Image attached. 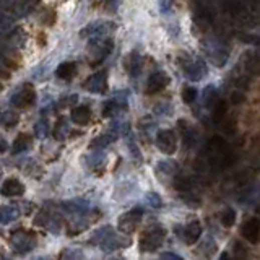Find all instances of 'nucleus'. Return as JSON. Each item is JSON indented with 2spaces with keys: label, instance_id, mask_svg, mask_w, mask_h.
<instances>
[{
  "label": "nucleus",
  "instance_id": "obj_1",
  "mask_svg": "<svg viewBox=\"0 0 260 260\" xmlns=\"http://www.w3.org/2000/svg\"><path fill=\"white\" fill-rule=\"evenodd\" d=\"M166 236V231L161 226H153L148 231L143 232V236L140 239V249L143 252H155L156 249L161 247V244Z\"/></svg>",
  "mask_w": 260,
  "mask_h": 260
},
{
  "label": "nucleus",
  "instance_id": "obj_2",
  "mask_svg": "<svg viewBox=\"0 0 260 260\" xmlns=\"http://www.w3.org/2000/svg\"><path fill=\"white\" fill-rule=\"evenodd\" d=\"M12 247L15 249L18 254H28L34 247H36V237L31 232L26 231H17L12 236Z\"/></svg>",
  "mask_w": 260,
  "mask_h": 260
},
{
  "label": "nucleus",
  "instance_id": "obj_3",
  "mask_svg": "<svg viewBox=\"0 0 260 260\" xmlns=\"http://www.w3.org/2000/svg\"><path fill=\"white\" fill-rule=\"evenodd\" d=\"M36 101V91L31 83H26L23 86H20L17 93L12 96V104L15 107H26V106H31L33 102Z\"/></svg>",
  "mask_w": 260,
  "mask_h": 260
},
{
  "label": "nucleus",
  "instance_id": "obj_4",
  "mask_svg": "<svg viewBox=\"0 0 260 260\" xmlns=\"http://www.w3.org/2000/svg\"><path fill=\"white\" fill-rule=\"evenodd\" d=\"M112 30H114V25L111 22H93L90 25H86L85 28L80 31V36L98 39V38H104L106 34H109Z\"/></svg>",
  "mask_w": 260,
  "mask_h": 260
},
{
  "label": "nucleus",
  "instance_id": "obj_5",
  "mask_svg": "<svg viewBox=\"0 0 260 260\" xmlns=\"http://www.w3.org/2000/svg\"><path fill=\"white\" fill-rule=\"evenodd\" d=\"M156 145L164 155H174L177 150L176 134L169 128H163L156 134Z\"/></svg>",
  "mask_w": 260,
  "mask_h": 260
},
{
  "label": "nucleus",
  "instance_id": "obj_6",
  "mask_svg": "<svg viewBox=\"0 0 260 260\" xmlns=\"http://www.w3.org/2000/svg\"><path fill=\"white\" fill-rule=\"evenodd\" d=\"M142 216H143V210L142 208H134L124 213L120 218H119V228L122 232H132L137 226H139V223L142 221Z\"/></svg>",
  "mask_w": 260,
  "mask_h": 260
},
{
  "label": "nucleus",
  "instance_id": "obj_7",
  "mask_svg": "<svg viewBox=\"0 0 260 260\" xmlns=\"http://www.w3.org/2000/svg\"><path fill=\"white\" fill-rule=\"evenodd\" d=\"M112 51V41L111 39H104V38H98L93 39L90 44V52L94 54V64H101L109 54Z\"/></svg>",
  "mask_w": 260,
  "mask_h": 260
},
{
  "label": "nucleus",
  "instance_id": "obj_8",
  "mask_svg": "<svg viewBox=\"0 0 260 260\" xmlns=\"http://www.w3.org/2000/svg\"><path fill=\"white\" fill-rule=\"evenodd\" d=\"M107 86V75L104 70H101L98 73L91 75L90 78L85 81V88L91 93H104Z\"/></svg>",
  "mask_w": 260,
  "mask_h": 260
},
{
  "label": "nucleus",
  "instance_id": "obj_9",
  "mask_svg": "<svg viewBox=\"0 0 260 260\" xmlns=\"http://www.w3.org/2000/svg\"><path fill=\"white\" fill-rule=\"evenodd\" d=\"M241 234L247 239L249 242L257 244L260 239V220L258 218H250L241 228Z\"/></svg>",
  "mask_w": 260,
  "mask_h": 260
},
{
  "label": "nucleus",
  "instance_id": "obj_10",
  "mask_svg": "<svg viewBox=\"0 0 260 260\" xmlns=\"http://www.w3.org/2000/svg\"><path fill=\"white\" fill-rule=\"evenodd\" d=\"M184 70H186V75L192 80V81H198L205 77L207 73V67H205L203 60H187L186 65H184Z\"/></svg>",
  "mask_w": 260,
  "mask_h": 260
},
{
  "label": "nucleus",
  "instance_id": "obj_11",
  "mask_svg": "<svg viewBox=\"0 0 260 260\" xmlns=\"http://www.w3.org/2000/svg\"><path fill=\"white\" fill-rule=\"evenodd\" d=\"M200 236H202V224H200V221L189 223L187 226H184V229L181 232L182 241L186 242L187 245L195 244L198 239H200Z\"/></svg>",
  "mask_w": 260,
  "mask_h": 260
},
{
  "label": "nucleus",
  "instance_id": "obj_12",
  "mask_svg": "<svg viewBox=\"0 0 260 260\" xmlns=\"http://www.w3.org/2000/svg\"><path fill=\"white\" fill-rule=\"evenodd\" d=\"M25 192V186L15 177H10V179H5L2 187H0V194L4 197H20Z\"/></svg>",
  "mask_w": 260,
  "mask_h": 260
},
{
  "label": "nucleus",
  "instance_id": "obj_13",
  "mask_svg": "<svg viewBox=\"0 0 260 260\" xmlns=\"http://www.w3.org/2000/svg\"><path fill=\"white\" fill-rule=\"evenodd\" d=\"M169 77L164 72H155L148 77V93H158L168 86Z\"/></svg>",
  "mask_w": 260,
  "mask_h": 260
},
{
  "label": "nucleus",
  "instance_id": "obj_14",
  "mask_svg": "<svg viewBox=\"0 0 260 260\" xmlns=\"http://www.w3.org/2000/svg\"><path fill=\"white\" fill-rule=\"evenodd\" d=\"M5 41L12 49H22L26 41V33L22 26H17V28H13V31L9 33V36L5 38Z\"/></svg>",
  "mask_w": 260,
  "mask_h": 260
},
{
  "label": "nucleus",
  "instance_id": "obj_15",
  "mask_svg": "<svg viewBox=\"0 0 260 260\" xmlns=\"http://www.w3.org/2000/svg\"><path fill=\"white\" fill-rule=\"evenodd\" d=\"M124 245H128V239H122V236H115L114 231H112L111 234H109L104 241L99 244V247L104 252H111V250L124 247Z\"/></svg>",
  "mask_w": 260,
  "mask_h": 260
},
{
  "label": "nucleus",
  "instance_id": "obj_16",
  "mask_svg": "<svg viewBox=\"0 0 260 260\" xmlns=\"http://www.w3.org/2000/svg\"><path fill=\"white\" fill-rule=\"evenodd\" d=\"M91 119V111L88 106H78L72 111V120L77 125H86Z\"/></svg>",
  "mask_w": 260,
  "mask_h": 260
},
{
  "label": "nucleus",
  "instance_id": "obj_17",
  "mask_svg": "<svg viewBox=\"0 0 260 260\" xmlns=\"http://www.w3.org/2000/svg\"><path fill=\"white\" fill-rule=\"evenodd\" d=\"M242 62H244L245 72H249V73H258L260 72V57H258V54L255 51L245 52Z\"/></svg>",
  "mask_w": 260,
  "mask_h": 260
},
{
  "label": "nucleus",
  "instance_id": "obj_18",
  "mask_svg": "<svg viewBox=\"0 0 260 260\" xmlns=\"http://www.w3.org/2000/svg\"><path fill=\"white\" fill-rule=\"evenodd\" d=\"M38 2L39 0H18L13 13H15L17 18H22V17L28 15V13H31L34 9H36Z\"/></svg>",
  "mask_w": 260,
  "mask_h": 260
},
{
  "label": "nucleus",
  "instance_id": "obj_19",
  "mask_svg": "<svg viewBox=\"0 0 260 260\" xmlns=\"http://www.w3.org/2000/svg\"><path fill=\"white\" fill-rule=\"evenodd\" d=\"M210 59L216 67H221L228 60V51L223 49V46H213V49H208Z\"/></svg>",
  "mask_w": 260,
  "mask_h": 260
},
{
  "label": "nucleus",
  "instance_id": "obj_20",
  "mask_svg": "<svg viewBox=\"0 0 260 260\" xmlns=\"http://www.w3.org/2000/svg\"><path fill=\"white\" fill-rule=\"evenodd\" d=\"M125 107H127L125 101L120 102L117 99H111L106 102L104 107H102V115H104V117H112V115L120 112V109H125Z\"/></svg>",
  "mask_w": 260,
  "mask_h": 260
},
{
  "label": "nucleus",
  "instance_id": "obj_21",
  "mask_svg": "<svg viewBox=\"0 0 260 260\" xmlns=\"http://www.w3.org/2000/svg\"><path fill=\"white\" fill-rule=\"evenodd\" d=\"M77 73V64L75 62H62L56 70V75L62 80H70Z\"/></svg>",
  "mask_w": 260,
  "mask_h": 260
},
{
  "label": "nucleus",
  "instance_id": "obj_22",
  "mask_svg": "<svg viewBox=\"0 0 260 260\" xmlns=\"http://www.w3.org/2000/svg\"><path fill=\"white\" fill-rule=\"evenodd\" d=\"M31 147V137L30 135H18L17 137V140L13 142V145H12V153L13 155H18V153H23L26 152Z\"/></svg>",
  "mask_w": 260,
  "mask_h": 260
},
{
  "label": "nucleus",
  "instance_id": "obj_23",
  "mask_svg": "<svg viewBox=\"0 0 260 260\" xmlns=\"http://www.w3.org/2000/svg\"><path fill=\"white\" fill-rule=\"evenodd\" d=\"M20 210L17 207H2L0 208V224H9L18 220Z\"/></svg>",
  "mask_w": 260,
  "mask_h": 260
},
{
  "label": "nucleus",
  "instance_id": "obj_24",
  "mask_svg": "<svg viewBox=\"0 0 260 260\" xmlns=\"http://www.w3.org/2000/svg\"><path fill=\"white\" fill-rule=\"evenodd\" d=\"M62 207L68 211V213L83 215V213H86V210H88V202H85V200H70V202H65Z\"/></svg>",
  "mask_w": 260,
  "mask_h": 260
},
{
  "label": "nucleus",
  "instance_id": "obj_25",
  "mask_svg": "<svg viewBox=\"0 0 260 260\" xmlns=\"http://www.w3.org/2000/svg\"><path fill=\"white\" fill-rule=\"evenodd\" d=\"M203 101H205V106H207L208 109H213L216 106V102L220 101V98H218V91H216V88L213 85H210V86L205 88Z\"/></svg>",
  "mask_w": 260,
  "mask_h": 260
},
{
  "label": "nucleus",
  "instance_id": "obj_26",
  "mask_svg": "<svg viewBox=\"0 0 260 260\" xmlns=\"http://www.w3.org/2000/svg\"><path fill=\"white\" fill-rule=\"evenodd\" d=\"M17 17L13 15L12 12L0 10V31H9L13 28V23H15Z\"/></svg>",
  "mask_w": 260,
  "mask_h": 260
},
{
  "label": "nucleus",
  "instance_id": "obj_27",
  "mask_svg": "<svg viewBox=\"0 0 260 260\" xmlns=\"http://www.w3.org/2000/svg\"><path fill=\"white\" fill-rule=\"evenodd\" d=\"M115 137H117V134H112V132L99 135L91 142V148H106L107 145H111V143L115 140Z\"/></svg>",
  "mask_w": 260,
  "mask_h": 260
},
{
  "label": "nucleus",
  "instance_id": "obj_28",
  "mask_svg": "<svg viewBox=\"0 0 260 260\" xmlns=\"http://www.w3.org/2000/svg\"><path fill=\"white\" fill-rule=\"evenodd\" d=\"M142 70V59L137 52L130 54V60H128V72L132 77H139V73Z\"/></svg>",
  "mask_w": 260,
  "mask_h": 260
},
{
  "label": "nucleus",
  "instance_id": "obj_29",
  "mask_svg": "<svg viewBox=\"0 0 260 260\" xmlns=\"http://www.w3.org/2000/svg\"><path fill=\"white\" fill-rule=\"evenodd\" d=\"M111 232H112V228H111V226H102V228H99L98 231H94L93 237L90 239V244H96V245H99L109 234H111Z\"/></svg>",
  "mask_w": 260,
  "mask_h": 260
},
{
  "label": "nucleus",
  "instance_id": "obj_30",
  "mask_svg": "<svg viewBox=\"0 0 260 260\" xmlns=\"http://www.w3.org/2000/svg\"><path fill=\"white\" fill-rule=\"evenodd\" d=\"M174 187L179 190V192H190L194 187V182L192 179H189V177H176L174 181Z\"/></svg>",
  "mask_w": 260,
  "mask_h": 260
},
{
  "label": "nucleus",
  "instance_id": "obj_31",
  "mask_svg": "<svg viewBox=\"0 0 260 260\" xmlns=\"http://www.w3.org/2000/svg\"><path fill=\"white\" fill-rule=\"evenodd\" d=\"M221 224L224 228H231L232 224L236 223V211L232 210V208H226V210H223V213H221Z\"/></svg>",
  "mask_w": 260,
  "mask_h": 260
},
{
  "label": "nucleus",
  "instance_id": "obj_32",
  "mask_svg": "<svg viewBox=\"0 0 260 260\" xmlns=\"http://www.w3.org/2000/svg\"><path fill=\"white\" fill-rule=\"evenodd\" d=\"M67 134H68L67 122H65V119H60L56 124V127H54V137H56L57 140H64L67 137Z\"/></svg>",
  "mask_w": 260,
  "mask_h": 260
},
{
  "label": "nucleus",
  "instance_id": "obj_33",
  "mask_svg": "<svg viewBox=\"0 0 260 260\" xmlns=\"http://www.w3.org/2000/svg\"><path fill=\"white\" fill-rule=\"evenodd\" d=\"M60 260H85V255L80 249H65L60 255Z\"/></svg>",
  "mask_w": 260,
  "mask_h": 260
},
{
  "label": "nucleus",
  "instance_id": "obj_34",
  "mask_svg": "<svg viewBox=\"0 0 260 260\" xmlns=\"http://www.w3.org/2000/svg\"><path fill=\"white\" fill-rule=\"evenodd\" d=\"M197 139H198V135H197L195 130L190 128V127H186V130H184V145L192 148L197 143Z\"/></svg>",
  "mask_w": 260,
  "mask_h": 260
},
{
  "label": "nucleus",
  "instance_id": "obj_35",
  "mask_svg": "<svg viewBox=\"0 0 260 260\" xmlns=\"http://www.w3.org/2000/svg\"><path fill=\"white\" fill-rule=\"evenodd\" d=\"M197 96H198V93L192 86H186L182 90V99L186 104H194V101H197Z\"/></svg>",
  "mask_w": 260,
  "mask_h": 260
},
{
  "label": "nucleus",
  "instance_id": "obj_36",
  "mask_svg": "<svg viewBox=\"0 0 260 260\" xmlns=\"http://www.w3.org/2000/svg\"><path fill=\"white\" fill-rule=\"evenodd\" d=\"M224 112H226V102L220 99V101L216 102V106L213 107V117H215V120L220 122L224 117Z\"/></svg>",
  "mask_w": 260,
  "mask_h": 260
},
{
  "label": "nucleus",
  "instance_id": "obj_37",
  "mask_svg": "<svg viewBox=\"0 0 260 260\" xmlns=\"http://www.w3.org/2000/svg\"><path fill=\"white\" fill-rule=\"evenodd\" d=\"M34 130H36V135L39 137V139H44V137L47 135V132H49V127H47V122L43 119V120H39L36 127H34Z\"/></svg>",
  "mask_w": 260,
  "mask_h": 260
},
{
  "label": "nucleus",
  "instance_id": "obj_38",
  "mask_svg": "<svg viewBox=\"0 0 260 260\" xmlns=\"http://www.w3.org/2000/svg\"><path fill=\"white\" fill-rule=\"evenodd\" d=\"M147 200H148V203L152 205V207H155V208H160L161 205H163V200H161V197L156 194V192H150V194H147Z\"/></svg>",
  "mask_w": 260,
  "mask_h": 260
},
{
  "label": "nucleus",
  "instance_id": "obj_39",
  "mask_svg": "<svg viewBox=\"0 0 260 260\" xmlns=\"http://www.w3.org/2000/svg\"><path fill=\"white\" fill-rule=\"evenodd\" d=\"M158 169L163 171V173H168V174H173L176 171V164L174 163H168V161H163L158 164Z\"/></svg>",
  "mask_w": 260,
  "mask_h": 260
},
{
  "label": "nucleus",
  "instance_id": "obj_40",
  "mask_svg": "<svg viewBox=\"0 0 260 260\" xmlns=\"http://www.w3.org/2000/svg\"><path fill=\"white\" fill-rule=\"evenodd\" d=\"M13 122H17V119L13 117L12 112H2V114H0V124H4V125H12Z\"/></svg>",
  "mask_w": 260,
  "mask_h": 260
},
{
  "label": "nucleus",
  "instance_id": "obj_41",
  "mask_svg": "<svg viewBox=\"0 0 260 260\" xmlns=\"http://www.w3.org/2000/svg\"><path fill=\"white\" fill-rule=\"evenodd\" d=\"M245 99V96H244V91H241V90H234L231 93V101L234 102V104H241V102Z\"/></svg>",
  "mask_w": 260,
  "mask_h": 260
},
{
  "label": "nucleus",
  "instance_id": "obj_42",
  "mask_svg": "<svg viewBox=\"0 0 260 260\" xmlns=\"http://www.w3.org/2000/svg\"><path fill=\"white\" fill-rule=\"evenodd\" d=\"M161 260H184V258L177 254H173V252H164V254H161Z\"/></svg>",
  "mask_w": 260,
  "mask_h": 260
},
{
  "label": "nucleus",
  "instance_id": "obj_43",
  "mask_svg": "<svg viewBox=\"0 0 260 260\" xmlns=\"http://www.w3.org/2000/svg\"><path fill=\"white\" fill-rule=\"evenodd\" d=\"M91 158H93V160H91V163H90V166H98V164L102 163V155H99V153L93 155Z\"/></svg>",
  "mask_w": 260,
  "mask_h": 260
},
{
  "label": "nucleus",
  "instance_id": "obj_44",
  "mask_svg": "<svg viewBox=\"0 0 260 260\" xmlns=\"http://www.w3.org/2000/svg\"><path fill=\"white\" fill-rule=\"evenodd\" d=\"M7 148H9V145H7V142H5V140H0V153H4Z\"/></svg>",
  "mask_w": 260,
  "mask_h": 260
},
{
  "label": "nucleus",
  "instance_id": "obj_45",
  "mask_svg": "<svg viewBox=\"0 0 260 260\" xmlns=\"http://www.w3.org/2000/svg\"><path fill=\"white\" fill-rule=\"evenodd\" d=\"M220 260H229V255L226 254V252H224V254L220 255Z\"/></svg>",
  "mask_w": 260,
  "mask_h": 260
},
{
  "label": "nucleus",
  "instance_id": "obj_46",
  "mask_svg": "<svg viewBox=\"0 0 260 260\" xmlns=\"http://www.w3.org/2000/svg\"><path fill=\"white\" fill-rule=\"evenodd\" d=\"M34 260H51L49 257H38V258H34Z\"/></svg>",
  "mask_w": 260,
  "mask_h": 260
},
{
  "label": "nucleus",
  "instance_id": "obj_47",
  "mask_svg": "<svg viewBox=\"0 0 260 260\" xmlns=\"http://www.w3.org/2000/svg\"><path fill=\"white\" fill-rule=\"evenodd\" d=\"M112 260H122V258H112Z\"/></svg>",
  "mask_w": 260,
  "mask_h": 260
},
{
  "label": "nucleus",
  "instance_id": "obj_48",
  "mask_svg": "<svg viewBox=\"0 0 260 260\" xmlns=\"http://www.w3.org/2000/svg\"><path fill=\"white\" fill-rule=\"evenodd\" d=\"M0 260H4V257H2V255H0Z\"/></svg>",
  "mask_w": 260,
  "mask_h": 260
}]
</instances>
